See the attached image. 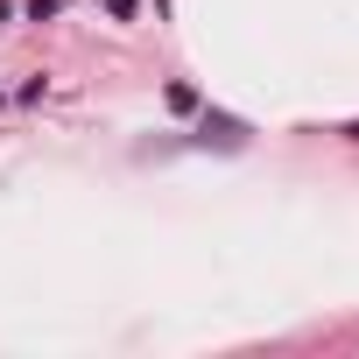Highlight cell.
Masks as SVG:
<instances>
[{
  "instance_id": "obj_1",
  "label": "cell",
  "mask_w": 359,
  "mask_h": 359,
  "mask_svg": "<svg viewBox=\"0 0 359 359\" xmlns=\"http://www.w3.org/2000/svg\"><path fill=\"white\" fill-rule=\"evenodd\" d=\"M240 134H247L240 120H226V113H205V141H226V148H233Z\"/></svg>"
}]
</instances>
